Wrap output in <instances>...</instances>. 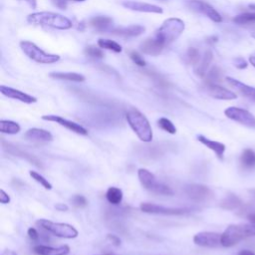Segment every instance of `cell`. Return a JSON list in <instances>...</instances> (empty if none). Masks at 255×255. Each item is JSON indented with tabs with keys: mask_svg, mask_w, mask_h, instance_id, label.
Listing matches in <instances>:
<instances>
[{
	"mask_svg": "<svg viewBox=\"0 0 255 255\" xmlns=\"http://www.w3.org/2000/svg\"><path fill=\"white\" fill-rule=\"evenodd\" d=\"M250 236H255V222L231 224L221 234V245L231 247Z\"/></svg>",
	"mask_w": 255,
	"mask_h": 255,
	"instance_id": "cell-1",
	"label": "cell"
},
{
	"mask_svg": "<svg viewBox=\"0 0 255 255\" xmlns=\"http://www.w3.org/2000/svg\"><path fill=\"white\" fill-rule=\"evenodd\" d=\"M126 119L137 137L144 142L152 140V129L146 117L139 111L131 109L126 114Z\"/></svg>",
	"mask_w": 255,
	"mask_h": 255,
	"instance_id": "cell-2",
	"label": "cell"
},
{
	"mask_svg": "<svg viewBox=\"0 0 255 255\" xmlns=\"http://www.w3.org/2000/svg\"><path fill=\"white\" fill-rule=\"evenodd\" d=\"M27 21L30 24L48 26L60 30H67L72 27V22L61 14L53 12H36L28 15Z\"/></svg>",
	"mask_w": 255,
	"mask_h": 255,
	"instance_id": "cell-3",
	"label": "cell"
},
{
	"mask_svg": "<svg viewBox=\"0 0 255 255\" xmlns=\"http://www.w3.org/2000/svg\"><path fill=\"white\" fill-rule=\"evenodd\" d=\"M184 30V22L178 18L166 19L155 31L154 37L164 46L175 41Z\"/></svg>",
	"mask_w": 255,
	"mask_h": 255,
	"instance_id": "cell-4",
	"label": "cell"
},
{
	"mask_svg": "<svg viewBox=\"0 0 255 255\" xmlns=\"http://www.w3.org/2000/svg\"><path fill=\"white\" fill-rule=\"evenodd\" d=\"M36 224L41 227L43 230L51 233L57 237L66 238V239H73L79 235L78 230L71 224L68 223H60L54 222L48 219H38Z\"/></svg>",
	"mask_w": 255,
	"mask_h": 255,
	"instance_id": "cell-5",
	"label": "cell"
},
{
	"mask_svg": "<svg viewBox=\"0 0 255 255\" xmlns=\"http://www.w3.org/2000/svg\"><path fill=\"white\" fill-rule=\"evenodd\" d=\"M137 177L140 184L147 190L155 193V194H162V195H172V189L159 182L153 173H151L146 168H139L137 170Z\"/></svg>",
	"mask_w": 255,
	"mask_h": 255,
	"instance_id": "cell-6",
	"label": "cell"
},
{
	"mask_svg": "<svg viewBox=\"0 0 255 255\" xmlns=\"http://www.w3.org/2000/svg\"><path fill=\"white\" fill-rule=\"evenodd\" d=\"M20 48L28 58L40 64H52L60 60L59 55L48 54L29 41L20 42Z\"/></svg>",
	"mask_w": 255,
	"mask_h": 255,
	"instance_id": "cell-7",
	"label": "cell"
},
{
	"mask_svg": "<svg viewBox=\"0 0 255 255\" xmlns=\"http://www.w3.org/2000/svg\"><path fill=\"white\" fill-rule=\"evenodd\" d=\"M224 115L245 127L255 128V116L248 112L247 110L237 108V107H229L224 111Z\"/></svg>",
	"mask_w": 255,
	"mask_h": 255,
	"instance_id": "cell-8",
	"label": "cell"
},
{
	"mask_svg": "<svg viewBox=\"0 0 255 255\" xmlns=\"http://www.w3.org/2000/svg\"><path fill=\"white\" fill-rule=\"evenodd\" d=\"M140 210L145 213L151 214H163V215H182L190 211L189 208H175V207H165L162 205L143 202L139 206Z\"/></svg>",
	"mask_w": 255,
	"mask_h": 255,
	"instance_id": "cell-9",
	"label": "cell"
},
{
	"mask_svg": "<svg viewBox=\"0 0 255 255\" xmlns=\"http://www.w3.org/2000/svg\"><path fill=\"white\" fill-rule=\"evenodd\" d=\"M185 4L191 10L205 15L206 17H208L213 22L219 23V22L222 21L221 15L211 5H209L208 3L204 2V1H201V0H187L185 2Z\"/></svg>",
	"mask_w": 255,
	"mask_h": 255,
	"instance_id": "cell-10",
	"label": "cell"
},
{
	"mask_svg": "<svg viewBox=\"0 0 255 255\" xmlns=\"http://www.w3.org/2000/svg\"><path fill=\"white\" fill-rule=\"evenodd\" d=\"M184 192L191 200H194L197 202L208 201L213 196L212 191L207 186L202 184H196V183L187 185L184 189Z\"/></svg>",
	"mask_w": 255,
	"mask_h": 255,
	"instance_id": "cell-11",
	"label": "cell"
},
{
	"mask_svg": "<svg viewBox=\"0 0 255 255\" xmlns=\"http://www.w3.org/2000/svg\"><path fill=\"white\" fill-rule=\"evenodd\" d=\"M193 242L202 247H218L221 245V234L211 231H202L194 235Z\"/></svg>",
	"mask_w": 255,
	"mask_h": 255,
	"instance_id": "cell-12",
	"label": "cell"
},
{
	"mask_svg": "<svg viewBox=\"0 0 255 255\" xmlns=\"http://www.w3.org/2000/svg\"><path fill=\"white\" fill-rule=\"evenodd\" d=\"M42 120L44 121H48V122H55L56 124H59L60 126L66 128L67 129L78 133V134H82V135H87L88 134V130L81 125L69 121L67 119H64L63 117L57 116V115H44L42 116Z\"/></svg>",
	"mask_w": 255,
	"mask_h": 255,
	"instance_id": "cell-13",
	"label": "cell"
},
{
	"mask_svg": "<svg viewBox=\"0 0 255 255\" xmlns=\"http://www.w3.org/2000/svg\"><path fill=\"white\" fill-rule=\"evenodd\" d=\"M205 92L212 98L217 100H234L236 99V94L221 87L217 84L212 83H205L204 85Z\"/></svg>",
	"mask_w": 255,
	"mask_h": 255,
	"instance_id": "cell-14",
	"label": "cell"
},
{
	"mask_svg": "<svg viewBox=\"0 0 255 255\" xmlns=\"http://www.w3.org/2000/svg\"><path fill=\"white\" fill-rule=\"evenodd\" d=\"M0 92L2 95L14 99V100H18L22 103L25 104H34L37 102V99L31 95H28L24 92H21L19 90L13 89L11 87H6V86H1L0 87Z\"/></svg>",
	"mask_w": 255,
	"mask_h": 255,
	"instance_id": "cell-15",
	"label": "cell"
},
{
	"mask_svg": "<svg viewBox=\"0 0 255 255\" xmlns=\"http://www.w3.org/2000/svg\"><path fill=\"white\" fill-rule=\"evenodd\" d=\"M123 6H125L128 9L133 10V11H139V12H146V13H162V9L159 6L143 3V2H137V1H124Z\"/></svg>",
	"mask_w": 255,
	"mask_h": 255,
	"instance_id": "cell-16",
	"label": "cell"
},
{
	"mask_svg": "<svg viewBox=\"0 0 255 255\" xmlns=\"http://www.w3.org/2000/svg\"><path fill=\"white\" fill-rule=\"evenodd\" d=\"M164 47L165 46L155 37L148 38L140 44L141 52H143L144 54H147V55H151V56L159 55L162 52Z\"/></svg>",
	"mask_w": 255,
	"mask_h": 255,
	"instance_id": "cell-17",
	"label": "cell"
},
{
	"mask_svg": "<svg viewBox=\"0 0 255 255\" xmlns=\"http://www.w3.org/2000/svg\"><path fill=\"white\" fill-rule=\"evenodd\" d=\"M33 251L37 255H68L70 247L68 245H62L59 247H52L47 245H36Z\"/></svg>",
	"mask_w": 255,
	"mask_h": 255,
	"instance_id": "cell-18",
	"label": "cell"
},
{
	"mask_svg": "<svg viewBox=\"0 0 255 255\" xmlns=\"http://www.w3.org/2000/svg\"><path fill=\"white\" fill-rule=\"evenodd\" d=\"M24 137L26 139L32 141H51L53 140V135L49 130L39 128H29L25 133Z\"/></svg>",
	"mask_w": 255,
	"mask_h": 255,
	"instance_id": "cell-19",
	"label": "cell"
},
{
	"mask_svg": "<svg viewBox=\"0 0 255 255\" xmlns=\"http://www.w3.org/2000/svg\"><path fill=\"white\" fill-rule=\"evenodd\" d=\"M226 82L231 87H233L235 90H237L240 94H242L244 97L255 102V88L254 87H250V86H248L234 78H231V77H227Z\"/></svg>",
	"mask_w": 255,
	"mask_h": 255,
	"instance_id": "cell-20",
	"label": "cell"
},
{
	"mask_svg": "<svg viewBox=\"0 0 255 255\" xmlns=\"http://www.w3.org/2000/svg\"><path fill=\"white\" fill-rule=\"evenodd\" d=\"M197 140L199 142H201L203 145H205L207 148L211 149L212 151H214V153L216 154V156L220 159L223 158V154L225 152L226 146L224 143L220 142V141H216V140H212L210 138H207L206 136L199 134L197 135Z\"/></svg>",
	"mask_w": 255,
	"mask_h": 255,
	"instance_id": "cell-21",
	"label": "cell"
},
{
	"mask_svg": "<svg viewBox=\"0 0 255 255\" xmlns=\"http://www.w3.org/2000/svg\"><path fill=\"white\" fill-rule=\"evenodd\" d=\"M145 28L140 25H131L128 27H122L117 28L112 31V34L121 36V37H134L142 34L144 32Z\"/></svg>",
	"mask_w": 255,
	"mask_h": 255,
	"instance_id": "cell-22",
	"label": "cell"
},
{
	"mask_svg": "<svg viewBox=\"0 0 255 255\" xmlns=\"http://www.w3.org/2000/svg\"><path fill=\"white\" fill-rule=\"evenodd\" d=\"M213 59V55L210 51H206L203 55V58L201 59V61H199V63L197 64V67L195 68V73L197 76L203 78L205 77L206 73H207V69L211 63Z\"/></svg>",
	"mask_w": 255,
	"mask_h": 255,
	"instance_id": "cell-23",
	"label": "cell"
},
{
	"mask_svg": "<svg viewBox=\"0 0 255 255\" xmlns=\"http://www.w3.org/2000/svg\"><path fill=\"white\" fill-rule=\"evenodd\" d=\"M3 147H4L8 152H10V153H12V154H14V155L20 156V157H22V158H25L26 160H29L30 162H32L33 164H35V165H37V166H41V162H40L35 156H33V155H31V154H29V153L23 151V150L18 149L16 146H13V145H11L10 143H7V145H6V146L3 145Z\"/></svg>",
	"mask_w": 255,
	"mask_h": 255,
	"instance_id": "cell-24",
	"label": "cell"
},
{
	"mask_svg": "<svg viewBox=\"0 0 255 255\" xmlns=\"http://www.w3.org/2000/svg\"><path fill=\"white\" fill-rule=\"evenodd\" d=\"M241 205H242L241 199L234 194L227 195L220 202V206L226 210H235V209H238Z\"/></svg>",
	"mask_w": 255,
	"mask_h": 255,
	"instance_id": "cell-25",
	"label": "cell"
},
{
	"mask_svg": "<svg viewBox=\"0 0 255 255\" xmlns=\"http://www.w3.org/2000/svg\"><path fill=\"white\" fill-rule=\"evenodd\" d=\"M51 78L56 80H65L71 82H84L85 77L77 73H63V72H53L49 75Z\"/></svg>",
	"mask_w": 255,
	"mask_h": 255,
	"instance_id": "cell-26",
	"label": "cell"
},
{
	"mask_svg": "<svg viewBox=\"0 0 255 255\" xmlns=\"http://www.w3.org/2000/svg\"><path fill=\"white\" fill-rule=\"evenodd\" d=\"M112 18L108 16H97L90 20V25L98 31H105L112 24Z\"/></svg>",
	"mask_w": 255,
	"mask_h": 255,
	"instance_id": "cell-27",
	"label": "cell"
},
{
	"mask_svg": "<svg viewBox=\"0 0 255 255\" xmlns=\"http://www.w3.org/2000/svg\"><path fill=\"white\" fill-rule=\"evenodd\" d=\"M106 197L110 203H112L114 205H118L123 201L124 194H123L122 189H120L119 187L111 186L108 188V190L106 192Z\"/></svg>",
	"mask_w": 255,
	"mask_h": 255,
	"instance_id": "cell-28",
	"label": "cell"
},
{
	"mask_svg": "<svg viewBox=\"0 0 255 255\" xmlns=\"http://www.w3.org/2000/svg\"><path fill=\"white\" fill-rule=\"evenodd\" d=\"M21 127L18 123L9 121V120H1L0 121V131L8 134H16L20 131Z\"/></svg>",
	"mask_w": 255,
	"mask_h": 255,
	"instance_id": "cell-29",
	"label": "cell"
},
{
	"mask_svg": "<svg viewBox=\"0 0 255 255\" xmlns=\"http://www.w3.org/2000/svg\"><path fill=\"white\" fill-rule=\"evenodd\" d=\"M237 214L240 217L246 218L249 222H255V207L252 206V205H249V204L243 205L242 204L238 208Z\"/></svg>",
	"mask_w": 255,
	"mask_h": 255,
	"instance_id": "cell-30",
	"label": "cell"
},
{
	"mask_svg": "<svg viewBox=\"0 0 255 255\" xmlns=\"http://www.w3.org/2000/svg\"><path fill=\"white\" fill-rule=\"evenodd\" d=\"M240 161L244 167L255 166V152L250 148L244 149L240 156Z\"/></svg>",
	"mask_w": 255,
	"mask_h": 255,
	"instance_id": "cell-31",
	"label": "cell"
},
{
	"mask_svg": "<svg viewBox=\"0 0 255 255\" xmlns=\"http://www.w3.org/2000/svg\"><path fill=\"white\" fill-rule=\"evenodd\" d=\"M98 45H99L100 48L111 50V51H114L116 53L122 52L121 45L118 44L117 42L113 41V40H110V39H99Z\"/></svg>",
	"mask_w": 255,
	"mask_h": 255,
	"instance_id": "cell-32",
	"label": "cell"
},
{
	"mask_svg": "<svg viewBox=\"0 0 255 255\" xmlns=\"http://www.w3.org/2000/svg\"><path fill=\"white\" fill-rule=\"evenodd\" d=\"M233 22L236 24H239V25L253 24V23H255V12L239 14L233 18Z\"/></svg>",
	"mask_w": 255,
	"mask_h": 255,
	"instance_id": "cell-33",
	"label": "cell"
},
{
	"mask_svg": "<svg viewBox=\"0 0 255 255\" xmlns=\"http://www.w3.org/2000/svg\"><path fill=\"white\" fill-rule=\"evenodd\" d=\"M157 126L158 128H160L161 129H163L164 131L170 133V134H174L176 132V128L173 125V123L166 119V118H160L157 121Z\"/></svg>",
	"mask_w": 255,
	"mask_h": 255,
	"instance_id": "cell-34",
	"label": "cell"
},
{
	"mask_svg": "<svg viewBox=\"0 0 255 255\" xmlns=\"http://www.w3.org/2000/svg\"><path fill=\"white\" fill-rule=\"evenodd\" d=\"M29 174H30V176L35 180V181H37L38 183H40L45 189H48V190H50V189H52V184L48 181V179H46L42 174H40L39 172H37V171H35V170H30L29 171Z\"/></svg>",
	"mask_w": 255,
	"mask_h": 255,
	"instance_id": "cell-35",
	"label": "cell"
},
{
	"mask_svg": "<svg viewBox=\"0 0 255 255\" xmlns=\"http://www.w3.org/2000/svg\"><path fill=\"white\" fill-rule=\"evenodd\" d=\"M221 78V71L217 67L211 68L210 71H208L205 75V83H212L216 84L217 81H219Z\"/></svg>",
	"mask_w": 255,
	"mask_h": 255,
	"instance_id": "cell-36",
	"label": "cell"
},
{
	"mask_svg": "<svg viewBox=\"0 0 255 255\" xmlns=\"http://www.w3.org/2000/svg\"><path fill=\"white\" fill-rule=\"evenodd\" d=\"M186 57H187V60L189 63H191L192 65H197L200 61V54H199V51L195 48H189L187 50V53H186Z\"/></svg>",
	"mask_w": 255,
	"mask_h": 255,
	"instance_id": "cell-37",
	"label": "cell"
},
{
	"mask_svg": "<svg viewBox=\"0 0 255 255\" xmlns=\"http://www.w3.org/2000/svg\"><path fill=\"white\" fill-rule=\"evenodd\" d=\"M85 54L89 57L96 58V59H102L104 57V53L100 48H97L95 46H88L85 48Z\"/></svg>",
	"mask_w": 255,
	"mask_h": 255,
	"instance_id": "cell-38",
	"label": "cell"
},
{
	"mask_svg": "<svg viewBox=\"0 0 255 255\" xmlns=\"http://www.w3.org/2000/svg\"><path fill=\"white\" fill-rule=\"evenodd\" d=\"M71 201L73 203L74 206L76 207H85L87 204H88V201L86 199V197L84 195H74L72 198H71Z\"/></svg>",
	"mask_w": 255,
	"mask_h": 255,
	"instance_id": "cell-39",
	"label": "cell"
},
{
	"mask_svg": "<svg viewBox=\"0 0 255 255\" xmlns=\"http://www.w3.org/2000/svg\"><path fill=\"white\" fill-rule=\"evenodd\" d=\"M129 56H130V59L133 61V63L136 64L137 66H139V67H144L145 66V61L143 60V58L138 53L131 52L129 54Z\"/></svg>",
	"mask_w": 255,
	"mask_h": 255,
	"instance_id": "cell-40",
	"label": "cell"
},
{
	"mask_svg": "<svg viewBox=\"0 0 255 255\" xmlns=\"http://www.w3.org/2000/svg\"><path fill=\"white\" fill-rule=\"evenodd\" d=\"M28 236H29V238H30L31 240H33V241H37V240L39 239V237H40L38 231H37L35 228H33V227H30V228L28 229Z\"/></svg>",
	"mask_w": 255,
	"mask_h": 255,
	"instance_id": "cell-41",
	"label": "cell"
},
{
	"mask_svg": "<svg viewBox=\"0 0 255 255\" xmlns=\"http://www.w3.org/2000/svg\"><path fill=\"white\" fill-rule=\"evenodd\" d=\"M234 65H235V67L238 68V69H245L248 64H247V62H246L243 58L239 57V58H236V59H235Z\"/></svg>",
	"mask_w": 255,
	"mask_h": 255,
	"instance_id": "cell-42",
	"label": "cell"
},
{
	"mask_svg": "<svg viewBox=\"0 0 255 255\" xmlns=\"http://www.w3.org/2000/svg\"><path fill=\"white\" fill-rule=\"evenodd\" d=\"M0 202L2 204H7L10 202V196L3 189L0 190Z\"/></svg>",
	"mask_w": 255,
	"mask_h": 255,
	"instance_id": "cell-43",
	"label": "cell"
},
{
	"mask_svg": "<svg viewBox=\"0 0 255 255\" xmlns=\"http://www.w3.org/2000/svg\"><path fill=\"white\" fill-rule=\"evenodd\" d=\"M108 239L115 245V246H119L121 245V239L120 237H118L117 235H114V234H108Z\"/></svg>",
	"mask_w": 255,
	"mask_h": 255,
	"instance_id": "cell-44",
	"label": "cell"
},
{
	"mask_svg": "<svg viewBox=\"0 0 255 255\" xmlns=\"http://www.w3.org/2000/svg\"><path fill=\"white\" fill-rule=\"evenodd\" d=\"M52 2L56 7L60 8V9H66V7H67L66 0H52Z\"/></svg>",
	"mask_w": 255,
	"mask_h": 255,
	"instance_id": "cell-45",
	"label": "cell"
},
{
	"mask_svg": "<svg viewBox=\"0 0 255 255\" xmlns=\"http://www.w3.org/2000/svg\"><path fill=\"white\" fill-rule=\"evenodd\" d=\"M55 208L57 210H59V211H66V210H68V206L66 204H64V203H57L55 205Z\"/></svg>",
	"mask_w": 255,
	"mask_h": 255,
	"instance_id": "cell-46",
	"label": "cell"
},
{
	"mask_svg": "<svg viewBox=\"0 0 255 255\" xmlns=\"http://www.w3.org/2000/svg\"><path fill=\"white\" fill-rule=\"evenodd\" d=\"M21 1H25L26 3H28L29 6L33 9H35L37 7V1L36 0H21Z\"/></svg>",
	"mask_w": 255,
	"mask_h": 255,
	"instance_id": "cell-47",
	"label": "cell"
},
{
	"mask_svg": "<svg viewBox=\"0 0 255 255\" xmlns=\"http://www.w3.org/2000/svg\"><path fill=\"white\" fill-rule=\"evenodd\" d=\"M1 255H17V253H16L15 251H13V250L5 249V250L1 253Z\"/></svg>",
	"mask_w": 255,
	"mask_h": 255,
	"instance_id": "cell-48",
	"label": "cell"
},
{
	"mask_svg": "<svg viewBox=\"0 0 255 255\" xmlns=\"http://www.w3.org/2000/svg\"><path fill=\"white\" fill-rule=\"evenodd\" d=\"M238 255H255V253L250 250H241Z\"/></svg>",
	"mask_w": 255,
	"mask_h": 255,
	"instance_id": "cell-49",
	"label": "cell"
},
{
	"mask_svg": "<svg viewBox=\"0 0 255 255\" xmlns=\"http://www.w3.org/2000/svg\"><path fill=\"white\" fill-rule=\"evenodd\" d=\"M249 62H250V64L255 68V54H253V55H251V56L249 57Z\"/></svg>",
	"mask_w": 255,
	"mask_h": 255,
	"instance_id": "cell-50",
	"label": "cell"
},
{
	"mask_svg": "<svg viewBox=\"0 0 255 255\" xmlns=\"http://www.w3.org/2000/svg\"><path fill=\"white\" fill-rule=\"evenodd\" d=\"M249 7H250L252 10H254V11H255V4H250V5H249Z\"/></svg>",
	"mask_w": 255,
	"mask_h": 255,
	"instance_id": "cell-51",
	"label": "cell"
},
{
	"mask_svg": "<svg viewBox=\"0 0 255 255\" xmlns=\"http://www.w3.org/2000/svg\"><path fill=\"white\" fill-rule=\"evenodd\" d=\"M250 192L252 193V195H253V197H254V199H255V189H252V190H250Z\"/></svg>",
	"mask_w": 255,
	"mask_h": 255,
	"instance_id": "cell-52",
	"label": "cell"
},
{
	"mask_svg": "<svg viewBox=\"0 0 255 255\" xmlns=\"http://www.w3.org/2000/svg\"><path fill=\"white\" fill-rule=\"evenodd\" d=\"M100 255H117V254H110V253H106V254H100Z\"/></svg>",
	"mask_w": 255,
	"mask_h": 255,
	"instance_id": "cell-53",
	"label": "cell"
},
{
	"mask_svg": "<svg viewBox=\"0 0 255 255\" xmlns=\"http://www.w3.org/2000/svg\"><path fill=\"white\" fill-rule=\"evenodd\" d=\"M252 37H254V38H255V33H253V34H252Z\"/></svg>",
	"mask_w": 255,
	"mask_h": 255,
	"instance_id": "cell-54",
	"label": "cell"
},
{
	"mask_svg": "<svg viewBox=\"0 0 255 255\" xmlns=\"http://www.w3.org/2000/svg\"><path fill=\"white\" fill-rule=\"evenodd\" d=\"M74 1H85V0H74Z\"/></svg>",
	"mask_w": 255,
	"mask_h": 255,
	"instance_id": "cell-55",
	"label": "cell"
},
{
	"mask_svg": "<svg viewBox=\"0 0 255 255\" xmlns=\"http://www.w3.org/2000/svg\"><path fill=\"white\" fill-rule=\"evenodd\" d=\"M160 1H164V0H160Z\"/></svg>",
	"mask_w": 255,
	"mask_h": 255,
	"instance_id": "cell-56",
	"label": "cell"
}]
</instances>
